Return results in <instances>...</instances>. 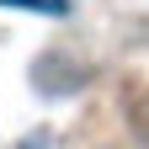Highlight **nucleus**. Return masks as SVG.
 Wrapping results in <instances>:
<instances>
[{
	"instance_id": "nucleus-1",
	"label": "nucleus",
	"mask_w": 149,
	"mask_h": 149,
	"mask_svg": "<svg viewBox=\"0 0 149 149\" xmlns=\"http://www.w3.org/2000/svg\"><path fill=\"white\" fill-rule=\"evenodd\" d=\"M0 6H16V11H43V16H64L69 0H0Z\"/></svg>"
}]
</instances>
